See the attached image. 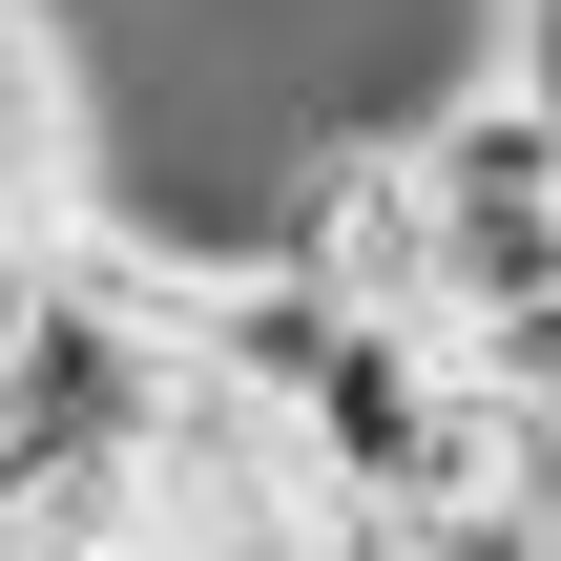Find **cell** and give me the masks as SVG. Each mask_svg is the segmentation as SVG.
Returning <instances> with one entry per match:
<instances>
[{"instance_id": "cell-1", "label": "cell", "mask_w": 561, "mask_h": 561, "mask_svg": "<svg viewBox=\"0 0 561 561\" xmlns=\"http://www.w3.org/2000/svg\"><path fill=\"white\" fill-rule=\"evenodd\" d=\"M0 208L21 229L104 208V167H83V42L62 21H0Z\"/></svg>"}]
</instances>
